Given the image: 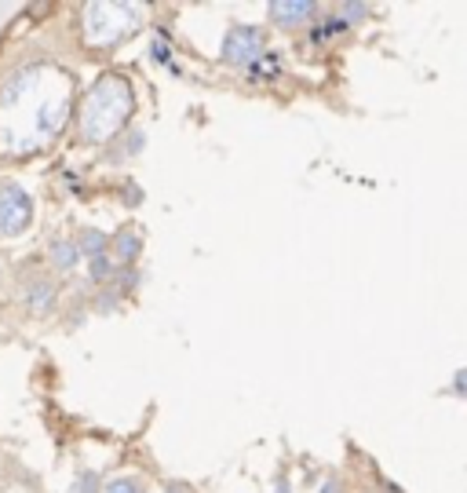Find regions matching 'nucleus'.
I'll list each match as a JSON object with an SVG mask.
<instances>
[{
  "label": "nucleus",
  "mask_w": 467,
  "mask_h": 493,
  "mask_svg": "<svg viewBox=\"0 0 467 493\" xmlns=\"http://www.w3.org/2000/svg\"><path fill=\"white\" fill-rule=\"evenodd\" d=\"M135 95L121 78H102L99 85H92V92L81 103V136L85 139H110L117 128H125V121L132 118Z\"/></svg>",
  "instance_id": "1"
},
{
  "label": "nucleus",
  "mask_w": 467,
  "mask_h": 493,
  "mask_svg": "<svg viewBox=\"0 0 467 493\" xmlns=\"http://www.w3.org/2000/svg\"><path fill=\"white\" fill-rule=\"evenodd\" d=\"M33 223V201L15 179H0V234H22Z\"/></svg>",
  "instance_id": "2"
},
{
  "label": "nucleus",
  "mask_w": 467,
  "mask_h": 493,
  "mask_svg": "<svg viewBox=\"0 0 467 493\" xmlns=\"http://www.w3.org/2000/svg\"><path fill=\"white\" fill-rule=\"evenodd\" d=\"M223 62L230 66H256L263 59V33L256 26H230L223 37Z\"/></svg>",
  "instance_id": "3"
},
{
  "label": "nucleus",
  "mask_w": 467,
  "mask_h": 493,
  "mask_svg": "<svg viewBox=\"0 0 467 493\" xmlns=\"http://www.w3.org/2000/svg\"><path fill=\"white\" fill-rule=\"evenodd\" d=\"M270 22L282 26V29H299V26H310L318 15V4L315 0H274V4L266 8Z\"/></svg>",
  "instance_id": "4"
},
{
  "label": "nucleus",
  "mask_w": 467,
  "mask_h": 493,
  "mask_svg": "<svg viewBox=\"0 0 467 493\" xmlns=\"http://www.w3.org/2000/svg\"><path fill=\"white\" fill-rule=\"evenodd\" d=\"M77 263H81V245H77L73 238H55V242H52V267L73 271Z\"/></svg>",
  "instance_id": "5"
},
{
  "label": "nucleus",
  "mask_w": 467,
  "mask_h": 493,
  "mask_svg": "<svg viewBox=\"0 0 467 493\" xmlns=\"http://www.w3.org/2000/svg\"><path fill=\"white\" fill-rule=\"evenodd\" d=\"M110 256H117L121 263H132V259L139 256V238L128 231V226H125V231H117V234H113V242H110Z\"/></svg>",
  "instance_id": "6"
},
{
  "label": "nucleus",
  "mask_w": 467,
  "mask_h": 493,
  "mask_svg": "<svg viewBox=\"0 0 467 493\" xmlns=\"http://www.w3.org/2000/svg\"><path fill=\"white\" fill-rule=\"evenodd\" d=\"M77 245H81V256H88L92 263L110 256V242L99 231H92V226H88V231H81V242H77Z\"/></svg>",
  "instance_id": "7"
},
{
  "label": "nucleus",
  "mask_w": 467,
  "mask_h": 493,
  "mask_svg": "<svg viewBox=\"0 0 467 493\" xmlns=\"http://www.w3.org/2000/svg\"><path fill=\"white\" fill-rule=\"evenodd\" d=\"M29 292H33V300H29L33 311H48L52 303H55V285H52V282H41V278H37Z\"/></svg>",
  "instance_id": "8"
},
{
  "label": "nucleus",
  "mask_w": 467,
  "mask_h": 493,
  "mask_svg": "<svg viewBox=\"0 0 467 493\" xmlns=\"http://www.w3.org/2000/svg\"><path fill=\"white\" fill-rule=\"evenodd\" d=\"M102 493H146V489H143V482H139V479H128V475H125V479H113Z\"/></svg>",
  "instance_id": "9"
},
{
  "label": "nucleus",
  "mask_w": 467,
  "mask_h": 493,
  "mask_svg": "<svg viewBox=\"0 0 467 493\" xmlns=\"http://www.w3.org/2000/svg\"><path fill=\"white\" fill-rule=\"evenodd\" d=\"M274 70H282V62H278L274 55H263V59H259V62H256V66H252L249 73H252V78H256V81H263V78H266V73H274Z\"/></svg>",
  "instance_id": "10"
},
{
  "label": "nucleus",
  "mask_w": 467,
  "mask_h": 493,
  "mask_svg": "<svg viewBox=\"0 0 467 493\" xmlns=\"http://www.w3.org/2000/svg\"><path fill=\"white\" fill-rule=\"evenodd\" d=\"M449 391H453V395H460V399H467V366H463V369H460V373L453 376V384H449Z\"/></svg>",
  "instance_id": "11"
},
{
  "label": "nucleus",
  "mask_w": 467,
  "mask_h": 493,
  "mask_svg": "<svg viewBox=\"0 0 467 493\" xmlns=\"http://www.w3.org/2000/svg\"><path fill=\"white\" fill-rule=\"evenodd\" d=\"M365 12H369L365 4H343V8H340V19H343V22H350V19H362Z\"/></svg>",
  "instance_id": "12"
},
{
  "label": "nucleus",
  "mask_w": 467,
  "mask_h": 493,
  "mask_svg": "<svg viewBox=\"0 0 467 493\" xmlns=\"http://www.w3.org/2000/svg\"><path fill=\"white\" fill-rule=\"evenodd\" d=\"M168 493H193V489H190L186 482H172V486H168Z\"/></svg>",
  "instance_id": "13"
},
{
  "label": "nucleus",
  "mask_w": 467,
  "mask_h": 493,
  "mask_svg": "<svg viewBox=\"0 0 467 493\" xmlns=\"http://www.w3.org/2000/svg\"><path fill=\"white\" fill-rule=\"evenodd\" d=\"M48 12H52V4H33L29 8V15H48Z\"/></svg>",
  "instance_id": "14"
}]
</instances>
